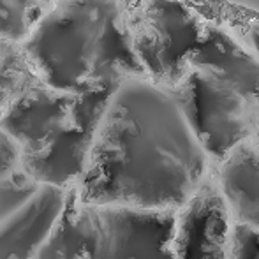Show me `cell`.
Listing matches in <instances>:
<instances>
[{"label": "cell", "mask_w": 259, "mask_h": 259, "mask_svg": "<svg viewBox=\"0 0 259 259\" xmlns=\"http://www.w3.org/2000/svg\"><path fill=\"white\" fill-rule=\"evenodd\" d=\"M217 20L228 23L233 32L243 41V45L259 57V20H252V18H217Z\"/></svg>", "instance_id": "cell-13"}, {"label": "cell", "mask_w": 259, "mask_h": 259, "mask_svg": "<svg viewBox=\"0 0 259 259\" xmlns=\"http://www.w3.org/2000/svg\"><path fill=\"white\" fill-rule=\"evenodd\" d=\"M71 189L32 177L16 141L0 131V257L37 259L67 208Z\"/></svg>", "instance_id": "cell-6"}, {"label": "cell", "mask_w": 259, "mask_h": 259, "mask_svg": "<svg viewBox=\"0 0 259 259\" xmlns=\"http://www.w3.org/2000/svg\"><path fill=\"white\" fill-rule=\"evenodd\" d=\"M228 259H259V229L233 222Z\"/></svg>", "instance_id": "cell-12"}, {"label": "cell", "mask_w": 259, "mask_h": 259, "mask_svg": "<svg viewBox=\"0 0 259 259\" xmlns=\"http://www.w3.org/2000/svg\"><path fill=\"white\" fill-rule=\"evenodd\" d=\"M55 0H2L0 39L20 42L35 18Z\"/></svg>", "instance_id": "cell-10"}, {"label": "cell", "mask_w": 259, "mask_h": 259, "mask_svg": "<svg viewBox=\"0 0 259 259\" xmlns=\"http://www.w3.org/2000/svg\"><path fill=\"white\" fill-rule=\"evenodd\" d=\"M233 221L259 229V131L215 164Z\"/></svg>", "instance_id": "cell-9"}, {"label": "cell", "mask_w": 259, "mask_h": 259, "mask_svg": "<svg viewBox=\"0 0 259 259\" xmlns=\"http://www.w3.org/2000/svg\"><path fill=\"white\" fill-rule=\"evenodd\" d=\"M0 131L16 141L21 164L32 177L72 187L111 94L48 87L14 41L0 39Z\"/></svg>", "instance_id": "cell-2"}, {"label": "cell", "mask_w": 259, "mask_h": 259, "mask_svg": "<svg viewBox=\"0 0 259 259\" xmlns=\"http://www.w3.org/2000/svg\"><path fill=\"white\" fill-rule=\"evenodd\" d=\"M177 210L78 199L69 203L37 259H175Z\"/></svg>", "instance_id": "cell-5"}, {"label": "cell", "mask_w": 259, "mask_h": 259, "mask_svg": "<svg viewBox=\"0 0 259 259\" xmlns=\"http://www.w3.org/2000/svg\"><path fill=\"white\" fill-rule=\"evenodd\" d=\"M42 83L72 94H111L148 76L134 50L125 0H55L20 42Z\"/></svg>", "instance_id": "cell-3"}, {"label": "cell", "mask_w": 259, "mask_h": 259, "mask_svg": "<svg viewBox=\"0 0 259 259\" xmlns=\"http://www.w3.org/2000/svg\"><path fill=\"white\" fill-rule=\"evenodd\" d=\"M189 2L208 16L259 20V0H189Z\"/></svg>", "instance_id": "cell-11"}, {"label": "cell", "mask_w": 259, "mask_h": 259, "mask_svg": "<svg viewBox=\"0 0 259 259\" xmlns=\"http://www.w3.org/2000/svg\"><path fill=\"white\" fill-rule=\"evenodd\" d=\"M233 222L213 166L191 198L177 210L175 259H228Z\"/></svg>", "instance_id": "cell-8"}, {"label": "cell", "mask_w": 259, "mask_h": 259, "mask_svg": "<svg viewBox=\"0 0 259 259\" xmlns=\"http://www.w3.org/2000/svg\"><path fill=\"white\" fill-rule=\"evenodd\" d=\"M134 50L147 74L173 89L208 18L189 0H125Z\"/></svg>", "instance_id": "cell-7"}, {"label": "cell", "mask_w": 259, "mask_h": 259, "mask_svg": "<svg viewBox=\"0 0 259 259\" xmlns=\"http://www.w3.org/2000/svg\"><path fill=\"white\" fill-rule=\"evenodd\" d=\"M213 166L173 90L131 76L104 106L74 192L87 203L178 210Z\"/></svg>", "instance_id": "cell-1"}, {"label": "cell", "mask_w": 259, "mask_h": 259, "mask_svg": "<svg viewBox=\"0 0 259 259\" xmlns=\"http://www.w3.org/2000/svg\"><path fill=\"white\" fill-rule=\"evenodd\" d=\"M206 18L171 90L217 164L259 131V57L228 23Z\"/></svg>", "instance_id": "cell-4"}]
</instances>
